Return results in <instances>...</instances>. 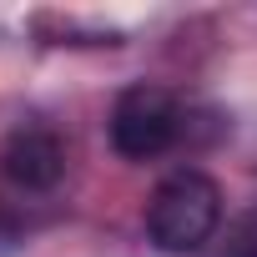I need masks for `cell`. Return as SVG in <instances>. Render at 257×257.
<instances>
[{
  "label": "cell",
  "instance_id": "obj_1",
  "mask_svg": "<svg viewBox=\"0 0 257 257\" xmlns=\"http://www.w3.org/2000/svg\"><path fill=\"white\" fill-rule=\"evenodd\" d=\"M222 227V187L207 172H172L147 202V232L162 252H202Z\"/></svg>",
  "mask_w": 257,
  "mask_h": 257
},
{
  "label": "cell",
  "instance_id": "obj_2",
  "mask_svg": "<svg viewBox=\"0 0 257 257\" xmlns=\"http://www.w3.org/2000/svg\"><path fill=\"white\" fill-rule=\"evenodd\" d=\"M182 137V106L167 86H126L111 106V147L126 162H152Z\"/></svg>",
  "mask_w": 257,
  "mask_h": 257
},
{
  "label": "cell",
  "instance_id": "obj_3",
  "mask_svg": "<svg viewBox=\"0 0 257 257\" xmlns=\"http://www.w3.org/2000/svg\"><path fill=\"white\" fill-rule=\"evenodd\" d=\"M0 172H6L11 187L21 192H51L66 172V147L56 132H46V126H26V132H16L6 142V152H0Z\"/></svg>",
  "mask_w": 257,
  "mask_h": 257
},
{
  "label": "cell",
  "instance_id": "obj_4",
  "mask_svg": "<svg viewBox=\"0 0 257 257\" xmlns=\"http://www.w3.org/2000/svg\"><path fill=\"white\" fill-rule=\"evenodd\" d=\"M207 257H257V207L242 212V217L227 227V237H222Z\"/></svg>",
  "mask_w": 257,
  "mask_h": 257
}]
</instances>
